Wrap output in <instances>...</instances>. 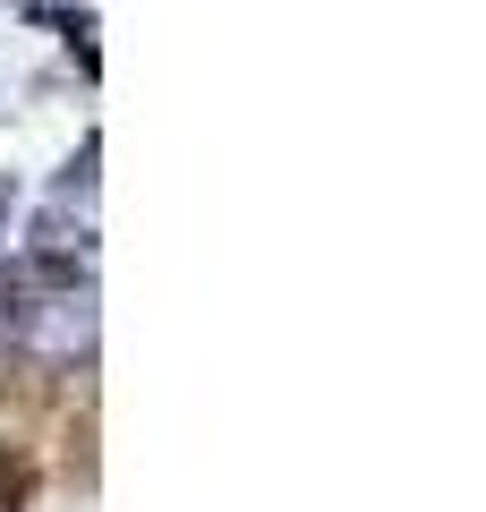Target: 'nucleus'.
Here are the masks:
<instances>
[{"label": "nucleus", "mask_w": 486, "mask_h": 512, "mask_svg": "<svg viewBox=\"0 0 486 512\" xmlns=\"http://www.w3.org/2000/svg\"><path fill=\"white\" fill-rule=\"evenodd\" d=\"M0 222H9V205H0Z\"/></svg>", "instance_id": "obj_1"}]
</instances>
